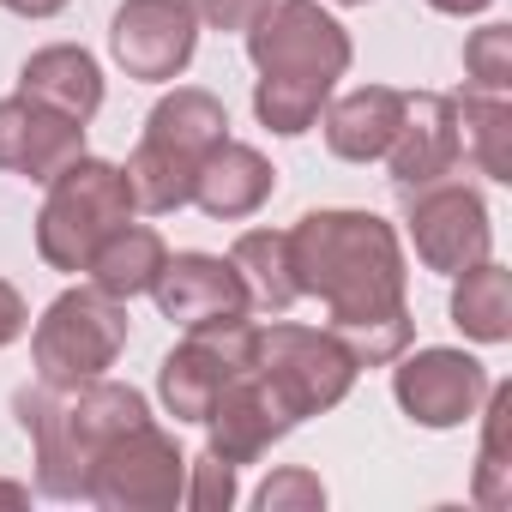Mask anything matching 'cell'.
<instances>
[{
  "label": "cell",
  "mask_w": 512,
  "mask_h": 512,
  "mask_svg": "<svg viewBox=\"0 0 512 512\" xmlns=\"http://www.w3.org/2000/svg\"><path fill=\"white\" fill-rule=\"evenodd\" d=\"M109 49L127 67V79L169 85L187 73L199 49V19L187 13V0H121L109 19Z\"/></svg>",
  "instance_id": "cell-11"
},
{
  "label": "cell",
  "mask_w": 512,
  "mask_h": 512,
  "mask_svg": "<svg viewBox=\"0 0 512 512\" xmlns=\"http://www.w3.org/2000/svg\"><path fill=\"white\" fill-rule=\"evenodd\" d=\"M19 97L67 115V121H91L103 109V67L79 49V43H49L19 67Z\"/></svg>",
  "instance_id": "cell-18"
},
{
  "label": "cell",
  "mask_w": 512,
  "mask_h": 512,
  "mask_svg": "<svg viewBox=\"0 0 512 512\" xmlns=\"http://www.w3.org/2000/svg\"><path fill=\"white\" fill-rule=\"evenodd\" d=\"M464 79H470V91H488V97L512 91V31L506 25L470 31V43H464Z\"/></svg>",
  "instance_id": "cell-26"
},
{
  "label": "cell",
  "mask_w": 512,
  "mask_h": 512,
  "mask_svg": "<svg viewBox=\"0 0 512 512\" xmlns=\"http://www.w3.org/2000/svg\"><path fill=\"white\" fill-rule=\"evenodd\" d=\"M326 115V151L344 157V163H374L386 157V145L398 139V121H404V91L392 85H362L350 97H338Z\"/></svg>",
  "instance_id": "cell-19"
},
{
  "label": "cell",
  "mask_w": 512,
  "mask_h": 512,
  "mask_svg": "<svg viewBox=\"0 0 512 512\" xmlns=\"http://www.w3.org/2000/svg\"><path fill=\"white\" fill-rule=\"evenodd\" d=\"M0 7L19 13V19H55V13L67 7V0H0Z\"/></svg>",
  "instance_id": "cell-31"
},
{
  "label": "cell",
  "mask_w": 512,
  "mask_h": 512,
  "mask_svg": "<svg viewBox=\"0 0 512 512\" xmlns=\"http://www.w3.org/2000/svg\"><path fill=\"white\" fill-rule=\"evenodd\" d=\"M73 157H85V127L31 103V97H0V169L25 181H55Z\"/></svg>",
  "instance_id": "cell-16"
},
{
  "label": "cell",
  "mask_w": 512,
  "mask_h": 512,
  "mask_svg": "<svg viewBox=\"0 0 512 512\" xmlns=\"http://www.w3.org/2000/svg\"><path fill=\"white\" fill-rule=\"evenodd\" d=\"M205 452H217L223 464H253V458H266L296 422H290V410L260 386V374H235L217 398H211V410H205Z\"/></svg>",
  "instance_id": "cell-14"
},
{
  "label": "cell",
  "mask_w": 512,
  "mask_h": 512,
  "mask_svg": "<svg viewBox=\"0 0 512 512\" xmlns=\"http://www.w3.org/2000/svg\"><path fill=\"white\" fill-rule=\"evenodd\" d=\"M25 500H31L25 482H7V476H0V506H25Z\"/></svg>",
  "instance_id": "cell-33"
},
{
  "label": "cell",
  "mask_w": 512,
  "mask_h": 512,
  "mask_svg": "<svg viewBox=\"0 0 512 512\" xmlns=\"http://www.w3.org/2000/svg\"><path fill=\"white\" fill-rule=\"evenodd\" d=\"M181 488H187V458H181L175 434L145 416L97 452L85 500L109 506V512H169L181 500Z\"/></svg>",
  "instance_id": "cell-8"
},
{
  "label": "cell",
  "mask_w": 512,
  "mask_h": 512,
  "mask_svg": "<svg viewBox=\"0 0 512 512\" xmlns=\"http://www.w3.org/2000/svg\"><path fill=\"white\" fill-rule=\"evenodd\" d=\"M253 374L290 410V422H308V416H326L332 404H344L362 368L332 332L272 320V326H253Z\"/></svg>",
  "instance_id": "cell-6"
},
{
  "label": "cell",
  "mask_w": 512,
  "mask_h": 512,
  "mask_svg": "<svg viewBox=\"0 0 512 512\" xmlns=\"http://www.w3.org/2000/svg\"><path fill=\"white\" fill-rule=\"evenodd\" d=\"M434 13H446V19H470V13H488L494 0H428Z\"/></svg>",
  "instance_id": "cell-32"
},
{
  "label": "cell",
  "mask_w": 512,
  "mask_h": 512,
  "mask_svg": "<svg viewBox=\"0 0 512 512\" xmlns=\"http://www.w3.org/2000/svg\"><path fill=\"white\" fill-rule=\"evenodd\" d=\"M253 506H260V512H320L326 506V482L314 470L290 464V470H272L266 476V488L253 494Z\"/></svg>",
  "instance_id": "cell-27"
},
{
  "label": "cell",
  "mask_w": 512,
  "mask_h": 512,
  "mask_svg": "<svg viewBox=\"0 0 512 512\" xmlns=\"http://www.w3.org/2000/svg\"><path fill=\"white\" fill-rule=\"evenodd\" d=\"M181 500H187L193 512H223V506H235V464H223L217 452L187 458V488H181Z\"/></svg>",
  "instance_id": "cell-28"
},
{
  "label": "cell",
  "mask_w": 512,
  "mask_h": 512,
  "mask_svg": "<svg viewBox=\"0 0 512 512\" xmlns=\"http://www.w3.org/2000/svg\"><path fill=\"white\" fill-rule=\"evenodd\" d=\"M163 260H169L163 235H157L151 223H133V217H127L121 229H109V235L97 241V253L85 260V278H91L103 296L133 302V296H151V284H157Z\"/></svg>",
  "instance_id": "cell-20"
},
{
  "label": "cell",
  "mask_w": 512,
  "mask_h": 512,
  "mask_svg": "<svg viewBox=\"0 0 512 512\" xmlns=\"http://www.w3.org/2000/svg\"><path fill=\"white\" fill-rule=\"evenodd\" d=\"M452 109H458V145H464V157L488 181H512V103L464 85V97H452Z\"/></svg>",
  "instance_id": "cell-23"
},
{
  "label": "cell",
  "mask_w": 512,
  "mask_h": 512,
  "mask_svg": "<svg viewBox=\"0 0 512 512\" xmlns=\"http://www.w3.org/2000/svg\"><path fill=\"white\" fill-rule=\"evenodd\" d=\"M338 7H368V0H338Z\"/></svg>",
  "instance_id": "cell-34"
},
{
  "label": "cell",
  "mask_w": 512,
  "mask_h": 512,
  "mask_svg": "<svg viewBox=\"0 0 512 512\" xmlns=\"http://www.w3.org/2000/svg\"><path fill=\"white\" fill-rule=\"evenodd\" d=\"M25 326H31V308H25V296H19L7 278H0V350H7V344H19V338H25Z\"/></svg>",
  "instance_id": "cell-30"
},
{
  "label": "cell",
  "mask_w": 512,
  "mask_h": 512,
  "mask_svg": "<svg viewBox=\"0 0 512 512\" xmlns=\"http://www.w3.org/2000/svg\"><path fill=\"white\" fill-rule=\"evenodd\" d=\"M247 61L260 67V79H284V85H308L332 97V85L350 67V31L320 0H272L247 25Z\"/></svg>",
  "instance_id": "cell-7"
},
{
  "label": "cell",
  "mask_w": 512,
  "mask_h": 512,
  "mask_svg": "<svg viewBox=\"0 0 512 512\" xmlns=\"http://www.w3.org/2000/svg\"><path fill=\"white\" fill-rule=\"evenodd\" d=\"M127 217H133L127 175L115 163H103V157H73L49 181V199L37 211V253L55 272H85L97 241L109 229H121Z\"/></svg>",
  "instance_id": "cell-4"
},
{
  "label": "cell",
  "mask_w": 512,
  "mask_h": 512,
  "mask_svg": "<svg viewBox=\"0 0 512 512\" xmlns=\"http://www.w3.org/2000/svg\"><path fill=\"white\" fill-rule=\"evenodd\" d=\"M392 398L416 428H458L488 398V368L464 350H404L392 368Z\"/></svg>",
  "instance_id": "cell-12"
},
{
  "label": "cell",
  "mask_w": 512,
  "mask_h": 512,
  "mask_svg": "<svg viewBox=\"0 0 512 512\" xmlns=\"http://www.w3.org/2000/svg\"><path fill=\"white\" fill-rule=\"evenodd\" d=\"M452 326L476 344H506L512 338V272L494 260H476L452 284Z\"/></svg>",
  "instance_id": "cell-22"
},
{
  "label": "cell",
  "mask_w": 512,
  "mask_h": 512,
  "mask_svg": "<svg viewBox=\"0 0 512 512\" xmlns=\"http://www.w3.org/2000/svg\"><path fill=\"white\" fill-rule=\"evenodd\" d=\"M253 368V320H211V326H187V338L163 356L157 368V398L175 422H205L211 398Z\"/></svg>",
  "instance_id": "cell-9"
},
{
  "label": "cell",
  "mask_w": 512,
  "mask_h": 512,
  "mask_svg": "<svg viewBox=\"0 0 512 512\" xmlns=\"http://www.w3.org/2000/svg\"><path fill=\"white\" fill-rule=\"evenodd\" d=\"M386 163H392V187H398V193L452 181L458 163H464L452 97H440V91H416V97H410V91H404V121H398V139L386 145Z\"/></svg>",
  "instance_id": "cell-13"
},
{
  "label": "cell",
  "mask_w": 512,
  "mask_h": 512,
  "mask_svg": "<svg viewBox=\"0 0 512 512\" xmlns=\"http://www.w3.org/2000/svg\"><path fill=\"white\" fill-rule=\"evenodd\" d=\"M151 296H157L163 320H175L181 332L187 326H211V320L253 314L247 284H241V272L223 260V253H175V260H163Z\"/></svg>",
  "instance_id": "cell-15"
},
{
  "label": "cell",
  "mask_w": 512,
  "mask_h": 512,
  "mask_svg": "<svg viewBox=\"0 0 512 512\" xmlns=\"http://www.w3.org/2000/svg\"><path fill=\"white\" fill-rule=\"evenodd\" d=\"M404 223H410V241H416V260L428 272H446V278L470 272L494 247L488 205L464 181H434V187L404 193Z\"/></svg>",
  "instance_id": "cell-10"
},
{
  "label": "cell",
  "mask_w": 512,
  "mask_h": 512,
  "mask_svg": "<svg viewBox=\"0 0 512 512\" xmlns=\"http://www.w3.org/2000/svg\"><path fill=\"white\" fill-rule=\"evenodd\" d=\"M266 7H272V0H187V13L199 25H211V31H247Z\"/></svg>",
  "instance_id": "cell-29"
},
{
  "label": "cell",
  "mask_w": 512,
  "mask_h": 512,
  "mask_svg": "<svg viewBox=\"0 0 512 512\" xmlns=\"http://www.w3.org/2000/svg\"><path fill=\"white\" fill-rule=\"evenodd\" d=\"M290 266L302 296L326 302V332L356 368H392L416 344L404 302V241L374 211H308L290 229Z\"/></svg>",
  "instance_id": "cell-1"
},
{
  "label": "cell",
  "mask_w": 512,
  "mask_h": 512,
  "mask_svg": "<svg viewBox=\"0 0 512 512\" xmlns=\"http://www.w3.org/2000/svg\"><path fill=\"white\" fill-rule=\"evenodd\" d=\"M127 302L103 296L97 284H79V290H61L37 332H31V362H37V380L43 386H85L97 374L115 368V356L127 350Z\"/></svg>",
  "instance_id": "cell-5"
},
{
  "label": "cell",
  "mask_w": 512,
  "mask_h": 512,
  "mask_svg": "<svg viewBox=\"0 0 512 512\" xmlns=\"http://www.w3.org/2000/svg\"><path fill=\"white\" fill-rule=\"evenodd\" d=\"M326 103H332L326 91L284 85V79H260V85H253V115H260L278 139H302V133L320 121V109H326Z\"/></svg>",
  "instance_id": "cell-25"
},
{
  "label": "cell",
  "mask_w": 512,
  "mask_h": 512,
  "mask_svg": "<svg viewBox=\"0 0 512 512\" xmlns=\"http://www.w3.org/2000/svg\"><path fill=\"white\" fill-rule=\"evenodd\" d=\"M229 266L241 272L253 308L284 314V308L302 302V284H296V266H290V229H247V235H235Z\"/></svg>",
  "instance_id": "cell-21"
},
{
  "label": "cell",
  "mask_w": 512,
  "mask_h": 512,
  "mask_svg": "<svg viewBox=\"0 0 512 512\" xmlns=\"http://www.w3.org/2000/svg\"><path fill=\"white\" fill-rule=\"evenodd\" d=\"M229 139V109L199 91V85H175L151 115H145V133H139V151L127 157V187H133V211H181L193 205V175H199V157Z\"/></svg>",
  "instance_id": "cell-3"
},
{
  "label": "cell",
  "mask_w": 512,
  "mask_h": 512,
  "mask_svg": "<svg viewBox=\"0 0 512 512\" xmlns=\"http://www.w3.org/2000/svg\"><path fill=\"white\" fill-rule=\"evenodd\" d=\"M278 193V169L266 163V151H253L241 139H217L205 157H199V175H193V205L217 223H241L253 217L266 199Z\"/></svg>",
  "instance_id": "cell-17"
},
{
  "label": "cell",
  "mask_w": 512,
  "mask_h": 512,
  "mask_svg": "<svg viewBox=\"0 0 512 512\" xmlns=\"http://www.w3.org/2000/svg\"><path fill=\"white\" fill-rule=\"evenodd\" d=\"M13 416H19V428L37 446V488L49 500H85L97 452L115 434H127L133 422H145L151 410H145V392L97 374L85 386H67V392L43 386V380L19 386L13 392Z\"/></svg>",
  "instance_id": "cell-2"
},
{
  "label": "cell",
  "mask_w": 512,
  "mask_h": 512,
  "mask_svg": "<svg viewBox=\"0 0 512 512\" xmlns=\"http://www.w3.org/2000/svg\"><path fill=\"white\" fill-rule=\"evenodd\" d=\"M506 416H512V386H488V434H482V458H476V500L482 506H506L512 500Z\"/></svg>",
  "instance_id": "cell-24"
}]
</instances>
